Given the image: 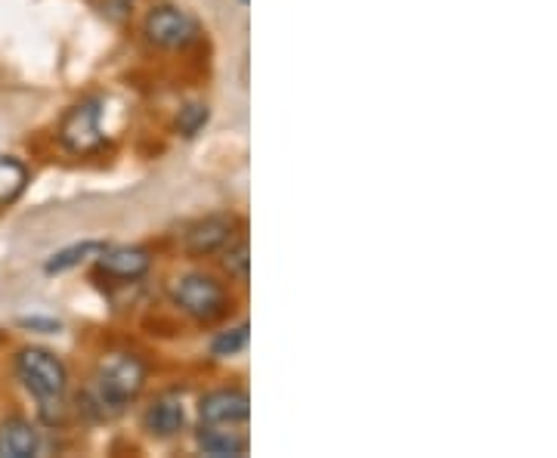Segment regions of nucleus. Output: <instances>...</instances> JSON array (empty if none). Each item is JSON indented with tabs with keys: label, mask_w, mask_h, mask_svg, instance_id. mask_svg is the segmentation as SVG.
I'll use <instances>...</instances> for the list:
<instances>
[{
	"label": "nucleus",
	"mask_w": 557,
	"mask_h": 458,
	"mask_svg": "<svg viewBox=\"0 0 557 458\" xmlns=\"http://www.w3.org/2000/svg\"><path fill=\"white\" fill-rule=\"evenodd\" d=\"M146 384V369L137 357H127V354H112L97 366V375H94V403L102 409H124L127 403H134L139 397Z\"/></svg>",
	"instance_id": "obj_1"
},
{
	"label": "nucleus",
	"mask_w": 557,
	"mask_h": 458,
	"mask_svg": "<svg viewBox=\"0 0 557 458\" xmlns=\"http://www.w3.org/2000/svg\"><path fill=\"white\" fill-rule=\"evenodd\" d=\"M16 372H20L22 384L40 399V412L44 419L50 416L53 406H62V394H65V366L53 354L40 350V347H25L16 357Z\"/></svg>",
	"instance_id": "obj_2"
},
{
	"label": "nucleus",
	"mask_w": 557,
	"mask_h": 458,
	"mask_svg": "<svg viewBox=\"0 0 557 458\" xmlns=\"http://www.w3.org/2000/svg\"><path fill=\"white\" fill-rule=\"evenodd\" d=\"M171 298L177 304L183 313L201 319V322H211L226 310V295L220 288V282L199 276V273H189L171 285Z\"/></svg>",
	"instance_id": "obj_3"
},
{
	"label": "nucleus",
	"mask_w": 557,
	"mask_h": 458,
	"mask_svg": "<svg viewBox=\"0 0 557 458\" xmlns=\"http://www.w3.org/2000/svg\"><path fill=\"white\" fill-rule=\"evenodd\" d=\"M102 127H100V102L84 100L75 109L65 112V119L60 124V143L75 152V156H87L97 152L102 146Z\"/></svg>",
	"instance_id": "obj_4"
},
{
	"label": "nucleus",
	"mask_w": 557,
	"mask_h": 458,
	"mask_svg": "<svg viewBox=\"0 0 557 458\" xmlns=\"http://www.w3.org/2000/svg\"><path fill=\"white\" fill-rule=\"evenodd\" d=\"M196 35H199V25L180 7H159L146 16V38L168 50L193 44Z\"/></svg>",
	"instance_id": "obj_5"
},
{
	"label": "nucleus",
	"mask_w": 557,
	"mask_h": 458,
	"mask_svg": "<svg viewBox=\"0 0 557 458\" xmlns=\"http://www.w3.org/2000/svg\"><path fill=\"white\" fill-rule=\"evenodd\" d=\"M199 416L205 424H226V428H233V424L248 421V416H251V399H248L245 391H233V387L214 391V394H208L199 403Z\"/></svg>",
	"instance_id": "obj_6"
},
{
	"label": "nucleus",
	"mask_w": 557,
	"mask_h": 458,
	"mask_svg": "<svg viewBox=\"0 0 557 458\" xmlns=\"http://www.w3.org/2000/svg\"><path fill=\"white\" fill-rule=\"evenodd\" d=\"M233 242V220L226 218H205L193 223L183 236V248L189 255H214Z\"/></svg>",
	"instance_id": "obj_7"
},
{
	"label": "nucleus",
	"mask_w": 557,
	"mask_h": 458,
	"mask_svg": "<svg viewBox=\"0 0 557 458\" xmlns=\"http://www.w3.org/2000/svg\"><path fill=\"white\" fill-rule=\"evenodd\" d=\"M149 251L143 248H102L100 270L112 280H139L149 273Z\"/></svg>",
	"instance_id": "obj_8"
},
{
	"label": "nucleus",
	"mask_w": 557,
	"mask_h": 458,
	"mask_svg": "<svg viewBox=\"0 0 557 458\" xmlns=\"http://www.w3.org/2000/svg\"><path fill=\"white\" fill-rule=\"evenodd\" d=\"M38 431L25 419H10L0 424V458H32L38 456Z\"/></svg>",
	"instance_id": "obj_9"
},
{
	"label": "nucleus",
	"mask_w": 557,
	"mask_h": 458,
	"mask_svg": "<svg viewBox=\"0 0 557 458\" xmlns=\"http://www.w3.org/2000/svg\"><path fill=\"white\" fill-rule=\"evenodd\" d=\"M199 446L205 456L236 458L248 453V437L239 431H226V424H205L199 434Z\"/></svg>",
	"instance_id": "obj_10"
},
{
	"label": "nucleus",
	"mask_w": 557,
	"mask_h": 458,
	"mask_svg": "<svg viewBox=\"0 0 557 458\" xmlns=\"http://www.w3.org/2000/svg\"><path fill=\"white\" fill-rule=\"evenodd\" d=\"M183 424H186V412H183L177 399L171 397L152 403V409L146 412V428L152 434H159V437H174V434L183 431Z\"/></svg>",
	"instance_id": "obj_11"
},
{
	"label": "nucleus",
	"mask_w": 557,
	"mask_h": 458,
	"mask_svg": "<svg viewBox=\"0 0 557 458\" xmlns=\"http://www.w3.org/2000/svg\"><path fill=\"white\" fill-rule=\"evenodd\" d=\"M25 183H28L25 164H20L16 159H0V205L20 199Z\"/></svg>",
	"instance_id": "obj_12"
},
{
	"label": "nucleus",
	"mask_w": 557,
	"mask_h": 458,
	"mask_svg": "<svg viewBox=\"0 0 557 458\" xmlns=\"http://www.w3.org/2000/svg\"><path fill=\"white\" fill-rule=\"evenodd\" d=\"M102 242H81V245H72V248H62V251H57L53 258L47 260V273H65V270H72V267H78L81 260L94 258V255H100Z\"/></svg>",
	"instance_id": "obj_13"
},
{
	"label": "nucleus",
	"mask_w": 557,
	"mask_h": 458,
	"mask_svg": "<svg viewBox=\"0 0 557 458\" xmlns=\"http://www.w3.org/2000/svg\"><path fill=\"white\" fill-rule=\"evenodd\" d=\"M223 267L230 276H236L239 282H248V267H251V258H248V242L239 239L236 245L230 242L226 248V258H223Z\"/></svg>",
	"instance_id": "obj_14"
},
{
	"label": "nucleus",
	"mask_w": 557,
	"mask_h": 458,
	"mask_svg": "<svg viewBox=\"0 0 557 458\" xmlns=\"http://www.w3.org/2000/svg\"><path fill=\"white\" fill-rule=\"evenodd\" d=\"M205 124H208V106H201V102H193V106L180 109L177 131L183 134V137H196V134H199Z\"/></svg>",
	"instance_id": "obj_15"
},
{
	"label": "nucleus",
	"mask_w": 557,
	"mask_h": 458,
	"mask_svg": "<svg viewBox=\"0 0 557 458\" xmlns=\"http://www.w3.org/2000/svg\"><path fill=\"white\" fill-rule=\"evenodd\" d=\"M248 347V325H239L233 332H223L218 341H214V357H236Z\"/></svg>",
	"instance_id": "obj_16"
},
{
	"label": "nucleus",
	"mask_w": 557,
	"mask_h": 458,
	"mask_svg": "<svg viewBox=\"0 0 557 458\" xmlns=\"http://www.w3.org/2000/svg\"><path fill=\"white\" fill-rule=\"evenodd\" d=\"M134 3H137V0H106V10H109L115 20H124V16L134 10Z\"/></svg>",
	"instance_id": "obj_17"
}]
</instances>
